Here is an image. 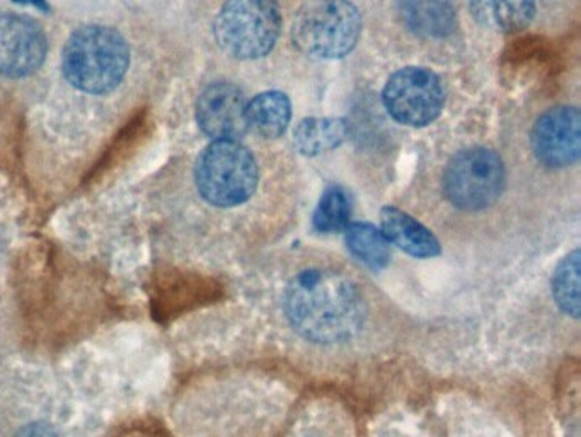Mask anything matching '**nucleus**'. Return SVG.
<instances>
[{
	"mask_svg": "<svg viewBox=\"0 0 581 437\" xmlns=\"http://www.w3.org/2000/svg\"><path fill=\"white\" fill-rule=\"evenodd\" d=\"M283 335L334 366L353 364L386 345L394 333L390 305L377 287L342 264L311 260L271 290Z\"/></svg>",
	"mask_w": 581,
	"mask_h": 437,
	"instance_id": "f257e3e1",
	"label": "nucleus"
},
{
	"mask_svg": "<svg viewBox=\"0 0 581 437\" xmlns=\"http://www.w3.org/2000/svg\"><path fill=\"white\" fill-rule=\"evenodd\" d=\"M130 65L127 40L108 26H84L65 43L62 68L75 89L105 95L120 86Z\"/></svg>",
	"mask_w": 581,
	"mask_h": 437,
	"instance_id": "f03ea898",
	"label": "nucleus"
},
{
	"mask_svg": "<svg viewBox=\"0 0 581 437\" xmlns=\"http://www.w3.org/2000/svg\"><path fill=\"white\" fill-rule=\"evenodd\" d=\"M259 180L255 156L237 140H214L196 161V189L217 209L249 204L258 192Z\"/></svg>",
	"mask_w": 581,
	"mask_h": 437,
	"instance_id": "7ed1b4c3",
	"label": "nucleus"
},
{
	"mask_svg": "<svg viewBox=\"0 0 581 437\" xmlns=\"http://www.w3.org/2000/svg\"><path fill=\"white\" fill-rule=\"evenodd\" d=\"M506 186L503 159L492 149L473 148L446 162L442 193L446 204L464 214H481L498 204Z\"/></svg>",
	"mask_w": 581,
	"mask_h": 437,
	"instance_id": "20e7f679",
	"label": "nucleus"
},
{
	"mask_svg": "<svg viewBox=\"0 0 581 437\" xmlns=\"http://www.w3.org/2000/svg\"><path fill=\"white\" fill-rule=\"evenodd\" d=\"M361 33V12L349 0H312L292 24L293 45L315 58L345 57Z\"/></svg>",
	"mask_w": 581,
	"mask_h": 437,
	"instance_id": "39448f33",
	"label": "nucleus"
},
{
	"mask_svg": "<svg viewBox=\"0 0 581 437\" xmlns=\"http://www.w3.org/2000/svg\"><path fill=\"white\" fill-rule=\"evenodd\" d=\"M280 31L277 0H227L214 24L218 46L239 61L268 55Z\"/></svg>",
	"mask_w": 581,
	"mask_h": 437,
	"instance_id": "423d86ee",
	"label": "nucleus"
},
{
	"mask_svg": "<svg viewBox=\"0 0 581 437\" xmlns=\"http://www.w3.org/2000/svg\"><path fill=\"white\" fill-rule=\"evenodd\" d=\"M383 98L394 120L409 127H424L442 114L445 90L430 68L406 67L390 76Z\"/></svg>",
	"mask_w": 581,
	"mask_h": 437,
	"instance_id": "0eeeda50",
	"label": "nucleus"
},
{
	"mask_svg": "<svg viewBox=\"0 0 581 437\" xmlns=\"http://www.w3.org/2000/svg\"><path fill=\"white\" fill-rule=\"evenodd\" d=\"M46 52V34L36 21L12 12L0 14V76H31L42 67Z\"/></svg>",
	"mask_w": 581,
	"mask_h": 437,
	"instance_id": "6e6552de",
	"label": "nucleus"
},
{
	"mask_svg": "<svg viewBox=\"0 0 581 437\" xmlns=\"http://www.w3.org/2000/svg\"><path fill=\"white\" fill-rule=\"evenodd\" d=\"M532 149L549 168L573 167L581 154V115L573 106L548 109L537 118Z\"/></svg>",
	"mask_w": 581,
	"mask_h": 437,
	"instance_id": "1a4fd4ad",
	"label": "nucleus"
},
{
	"mask_svg": "<svg viewBox=\"0 0 581 437\" xmlns=\"http://www.w3.org/2000/svg\"><path fill=\"white\" fill-rule=\"evenodd\" d=\"M248 103L243 90L230 83L206 87L196 103V120L205 136L214 140H237L248 132Z\"/></svg>",
	"mask_w": 581,
	"mask_h": 437,
	"instance_id": "9d476101",
	"label": "nucleus"
},
{
	"mask_svg": "<svg viewBox=\"0 0 581 437\" xmlns=\"http://www.w3.org/2000/svg\"><path fill=\"white\" fill-rule=\"evenodd\" d=\"M380 224L389 245L398 246L415 258L439 257L442 246L435 234L408 212L392 205L384 207L380 211Z\"/></svg>",
	"mask_w": 581,
	"mask_h": 437,
	"instance_id": "9b49d317",
	"label": "nucleus"
},
{
	"mask_svg": "<svg viewBox=\"0 0 581 437\" xmlns=\"http://www.w3.org/2000/svg\"><path fill=\"white\" fill-rule=\"evenodd\" d=\"M399 12L408 30L421 39H446L458 28L452 0H399Z\"/></svg>",
	"mask_w": 581,
	"mask_h": 437,
	"instance_id": "f8f14e48",
	"label": "nucleus"
},
{
	"mask_svg": "<svg viewBox=\"0 0 581 437\" xmlns=\"http://www.w3.org/2000/svg\"><path fill=\"white\" fill-rule=\"evenodd\" d=\"M474 20L487 30L514 33L529 26L536 0H471Z\"/></svg>",
	"mask_w": 581,
	"mask_h": 437,
	"instance_id": "ddd939ff",
	"label": "nucleus"
},
{
	"mask_svg": "<svg viewBox=\"0 0 581 437\" xmlns=\"http://www.w3.org/2000/svg\"><path fill=\"white\" fill-rule=\"evenodd\" d=\"M249 129L265 139H277L286 132L292 118V105L289 96L280 90H268L248 103Z\"/></svg>",
	"mask_w": 581,
	"mask_h": 437,
	"instance_id": "4468645a",
	"label": "nucleus"
},
{
	"mask_svg": "<svg viewBox=\"0 0 581 437\" xmlns=\"http://www.w3.org/2000/svg\"><path fill=\"white\" fill-rule=\"evenodd\" d=\"M581 255L580 249L568 253L556 265L551 277V301L562 317L578 323L581 313Z\"/></svg>",
	"mask_w": 581,
	"mask_h": 437,
	"instance_id": "2eb2a0df",
	"label": "nucleus"
},
{
	"mask_svg": "<svg viewBox=\"0 0 581 437\" xmlns=\"http://www.w3.org/2000/svg\"><path fill=\"white\" fill-rule=\"evenodd\" d=\"M348 125L343 118H304L293 130V143L304 156L323 154L345 142Z\"/></svg>",
	"mask_w": 581,
	"mask_h": 437,
	"instance_id": "dca6fc26",
	"label": "nucleus"
},
{
	"mask_svg": "<svg viewBox=\"0 0 581 437\" xmlns=\"http://www.w3.org/2000/svg\"><path fill=\"white\" fill-rule=\"evenodd\" d=\"M346 246L356 260L370 270H383L390 260V245L383 231L368 223L348 224L345 230Z\"/></svg>",
	"mask_w": 581,
	"mask_h": 437,
	"instance_id": "f3484780",
	"label": "nucleus"
},
{
	"mask_svg": "<svg viewBox=\"0 0 581 437\" xmlns=\"http://www.w3.org/2000/svg\"><path fill=\"white\" fill-rule=\"evenodd\" d=\"M352 207H349L348 195L340 186H330L324 190L314 212V230L319 233H342L349 224Z\"/></svg>",
	"mask_w": 581,
	"mask_h": 437,
	"instance_id": "a211bd4d",
	"label": "nucleus"
},
{
	"mask_svg": "<svg viewBox=\"0 0 581 437\" xmlns=\"http://www.w3.org/2000/svg\"><path fill=\"white\" fill-rule=\"evenodd\" d=\"M15 437H61L53 427H50L49 424H31V426L24 427L21 433Z\"/></svg>",
	"mask_w": 581,
	"mask_h": 437,
	"instance_id": "6ab92c4d",
	"label": "nucleus"
},
{
	"mask_svg": "<svg viewBox=\"0 0 581 437\" xmlns=\"http://www.w3.org/2000/svg\"><path fill=\"white\" fill-rule=\"evenodd\" d=\"M14 2H18V4L34 6V8L42 9V11H50L45 0H14Z\"/></svg>",
	"mask_w": 581,
	"mask_h": 437,
	"instance_id": "aec40b11",
	"label": "nucleus"
}]
</instances>
